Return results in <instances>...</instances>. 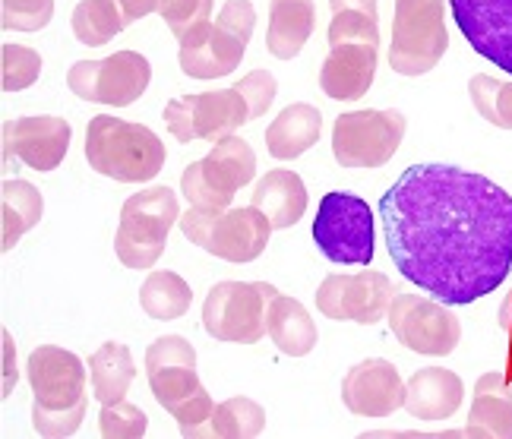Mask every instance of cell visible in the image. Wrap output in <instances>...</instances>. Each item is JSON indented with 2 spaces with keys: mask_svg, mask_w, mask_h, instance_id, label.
Returning a JSON list of instances; mask_svg holds the SVG:
<instances>
[{
  "mask_svg": "<svg viewBox=\"0 0 512 439\" xmlns=\"http://www.w3.org/2000/svg\"><path fill=\"white\" fill-rule=\"evenodd\" d=\"M266 329H269V338L275 342V348L288 357L310 354L317 348V338H320L304 304L294 301V297H285V294H275V301L269 304Z\"/></svg>",
  "mask_w": 512,
  "mask_h": 439,
  "instance_id": "484cf974",
  "label": "cell"
},
{
  "mask_svg": "<svg viewBox=\"0 0 512 439\" xmlns=\"http://www.w3.org/2000/svg\"><path fill=\"white\" fill-rule=\"evenodd\" d=\"M181 231L187 241L203 247L206 253L225 259V263H253L260 259L269 234L275 231L269 218L256 209H196L190 206L181 215Z\"/></svg>",
  "mask_w": 512,
  "mask_h": 439,
  "instance_id": "5b68a950",
  "label": "cell"
},
{
  "mask_svg": "<svg viewBox=\"0 0 512 439\" xmlns=\"http://www.w3.org/2000/svg\"><path fill=\"white\" fill-rule=\"evenodd\" d=\"M86 162L117 184H146L165 168V143L143 124L98 114L86 130Z\"/></svg>",
  "mask_w": 512,
  "mask_h": 439,
  "instance_id": "7a4b0ae2",
  "label": "cell"
},
{
  "mask_svg": "<svg viewBox=\"0 0 512 439\" xmlns=\"http://www.w3.org/2000/svg\"><path fill=\"white\" fill-rule=\"evenodd\" d=\"M117 4L124 7L127 23H136V19H143V16H149V13H159L162 0H117Z\"/></svg>",
  "mask_w": 512,
  "mask_h": 439,
  "instance_id": "60d3db41",
  "label": "cell"
},
{
  "mask_svg": "<svg viewBox=\"0 0 512 439\" xmlns=\"http://www.w3.org/2000/svg\"><path fill=\"white\" fill-rule=\"evenodd\" d=\"M42 76V54L26 45H4L0 48V86L4 92H23L35 86Z\"/></svg>",
  "mask_w": 512,
  "mask_h": 439,
  "instance_id": "d6a6232c",
  "label": "cell"
},
{
  "mask_svg": "<svg viewBox=\"0 0 512 439\" xmlns=\"http://www.w3.org/2000/svg\"><path fill=\"white\" fill-rule=\"evenodd\" d=\"M193 304V291L177 272H149V278L143 282L140 291V307L159 319V323H168V319H181Z\"/></svg>",
  "mask_w": 512,
  "mask_h": 439,
  "instance_id": "f546056e",
  "label": "cell"
},
{
  "mask_svg": "<svg viewBox=\"0 0 512 439\" xmlns=\"http://www.w3.org/2000/svg\"><path fill=\"white\" fill-rule=\"evenodd\" d=\"M256 29L250 0H228L219 19L181 38V70L193 79H219L241 67Z\"/></svg>",
  "mask_w": 512,
  "mask_h": 439,
  "instance_id": "3957f363",
  "label": "cell"
},
{
  "mask_svg": "<svg viewBox=\"0 0 512 439\" xmlns=\"http://www.w3.org/2000/svg\"><path fill=\"white\" fill-rule=\"evenodd\" d=\"M149 386H152L155 402L181 424V433L187 439L200 436V430L209 424V417L215 411V402L206 392V386L200 383V376H196V367H187V364L162 367L149 373Z\"/></svg>",
  "mask_w": 512,
  "mask_h": 439,
  "instance_id": "d6986e66",
  "label": "cell"
},
{
  "mask_svg": "<svg viewBox=\"0 0 512 439\" xmlns=\"http://www.w3.org/2000/svg\"><path fill=\"white\" fill-rule=\"evenodd\" d=\"M408 121L402 111H351L332 127V155L342 168H383L399 152Z\"/></svg>",
  "mask_w": 512,
  "mask_h": 439,
  "instance_id": "30bf717a",
  "label": "cell"
},
{
  "mask_svg": "<svg viewBox=\"0 0 512 439\" xmlns=\"http://www.w3.org/2000/svg\"><path fill=\"white\" fill-rule=\"evenodd\" d=\"M313 241L326 259L339 266H370L373 259V212L361 196L336 190L320 199L313 218Z\"/></svg>",
  "mask_w": 512,
  "mask_h": 439,
  "instance_id": "9c48e42d",
  "label": "cell"
},
{
  "mask_svg": "<svg viewBox=\"0 0 512 439\" xmlns=\"http://www.w3.org/2000/svg\"><path fill=\"white\" fill-rule=\"evenodd\" d=\"M399 291L383 272L364 269L358 275H326L317 291V307L336 323L373 326L389 313L392 297Z\"/></svg>",
  "mask_w": 512,
  "mask_h": 439,
  "instance_id": "5bb4252c",
  "label": "cell"
},
{
  "mask_svg": "<svg viewBox=\"0 0 512 439\" xmlns=\"http://www.w3.org/2000/svg\"><path fill=\"white\" fill-rule=\"evenodd\" d=\"M177 364H187V367H196V351L187 338L181 335H162L155 338L146 351V373H155L162 367H177Z\"/></svg>",
  "mask_w": 512,
  "mask_h": 439,
  "instance_id": "74e56055",
  "label": "cell"
},
{
  "mask_svg": "<svg viewBox=\"0 0 512 439\" xmlns=\"http://www.w3.org/2000/svg\"><path fill=\"white\" fill-rule=\"evenodd\" d=\"M54 0H0V26L16 32H38L51 23Z\"/></svg>",
  "mask_w": 512,
  "mask_h": 439,
  "instance_id": "8d00e7d4",
  "label": "cell"
},
{
  "mask_svg": "<svg viewBox=\"0 0 512 439\" xmlns=\"http://www.w3.org/2000/svg\"><path fill=\"white\" fill-rule=\"evenodd\" d=\"M83 417H86V405L70 408V411H48L42 405H32V427H35V433H42L48 439L73 436L80 430Z\"/></svg>",
  "mask_w": 512,
  "mask_h": 439,
  "instance_id": "ab89813d",
  "label": "cell"
},
{
  "mask_svg": "<svg viewBox=\"0 0 512 439\" xmlns=\"http://www.w3.org/2000/svg\"><path fill=\"white\" fill-rule=\"evenodd\" d=\"M465 433L481 439H512V389L506 373H484L475 383Z\"/></svg>",
  "mask_w": 512,
  "mask_h": 439,
  "instance_id": "7402d4cb",
  "label": "cell"
},
{
  "mask_svg": "<svg viewBox=\"0 0 512 439\" xmlns=\"http://www.w3.org/2000/svg\"><path fill=\"white\" fill-rule=\"evenodd\" d=\"M124 7L117 0H83L73 10V35L80 38V45L98 48L108 45L114 35H121L127 29Z\"/></svg>",
  "mask_w": 512,
  "mask_h": 439,
  "instance_id": "4dcf8cb0",
  "label": "cell"
},
{
  "mask_svg": "<svg viewBox=\"0 0 512 439\" xmlns=\"http://www.w3.org/2000/svg\"><path fill=\"white\" fill-rule=\"evenodd\" d=\"M471 105L478 108V114L487 124H494L500 130H512V83H500V79L478 73L468 83Z\"/></svg>",
  "mask_w": 512,
  "mask_h": 439,
  "instance_id": "1f68e13d",
  "label": "cell"
},
{
  "mask_svg": "<svg viewBox=\"0 0 512 439\" xmlns=\"http://www.w3.org/2000/svg\"><path fill=\"white\" fill-rule=\"evenodd\" d=\"M389 329L408 351L446 357L462 342V323L449 310L421 294H396L389 304Z\"/></svg>",
  "mask_w": 512,
  "mask_h": 439,
  "instance_id": "4fadbf2b",
  "label": "cell"
},
{
  "mask_svg": "<svg viewBox=\"0 0 512 439\" xmlns=\"http://www.w3.org/2000/svg\"><path fill=\"white\" fill-rule=\"evenodd\" d=\"M250 121V108L238 89L222 92H200V95H181L168 102L165 124L177 143H219L222 136H231L238 127Z\"/></svg>",
  "mask_w": 512,
  "mask_h": 439,
  "instance_id": "7c38bea8",
  "label": "cell"
},
{
  "mask_svg": "<svg viewBox=\"0 0 512 439\" xmlns=\"http://www.w3.org/2000/svg\"><path fill=\"white\" fill-rule=\"evenodd\" d=\"M152 67L143 54L117 51L102 61H76L67 73V86L76 98L98 105L127 108L149 89Z\"/></svg>",
  "mask_w": 512,
  "mask_h": 439,
  "instance_id": "8fae6325",
  "label": "cell"
},
{
  "mask_svg": "<svg viewBox=\"0 0 512 439\" xmlns=\"http://www.w3.org/2000/svg\"><path fill=\"white\" fill-rule=\"evenodd\" d=\"M29 386L35 405L48 411H70L89 405L86 395V364L73 351L42 345L29 354Z\"/></svg>",
  "mask_w": 512,
  "mask_h": 439,
  "instance_id": "9a60e30c",
  "label": "cell"
},
{
  "mask_svg": "<svg viewBox=\"0 0 512 439\" xmlns=\"http://www.w3.org/2000/svg\"><path fill=\"white\" fill-rule=\"evenodd\" d=\"M332 13L336 10H370L377 13V0H329Z\"/></svg>",
  "mask_w": 512,
  "mask_h": 439,
  "instance_id": "7bdbcfd3",
  "label": "cell"
},
{
  "mask_svg": "<svg viewBox=\"0 0 512 439\" xmlns=\"http://www.w3.org/2000/svg\"><path fill=\"white\" fill-rule=\"evenodd\" d=\"M73 130L64 117L29 114L4 124V158H16L32 171H54L67 158Z\"/></svg>",
  "mask_w": 512,
  "mask_h": 439,
  "instance_id": "e0dca14e",
  "label": "cell"
},
{
  "mask_svg": "<svg viewBox=\"0 0 512 439\" xmlns=\"http://www.w3.org/2000/svg\"><path fill=\"white\" fill-rule=\"evenodd\" d=\"M402 278L449 307L494 294L512 269V196L456 165H411L380 199Z\"/></svg>",
  "mask_w": 512,
  "mask_h": 439,
  "instance_id": "6da1fadb",
  "label": "cell"
},
{
  "mask_svg": "<svg viewBox=\"0 0 512 439\" xmlns=\"http://www.w3.org/2000/svg\"><path fill=\"white\" fill-rule=\"evenodd\" d=\"M377 45L373 42H348L329 48V57L320 70V86L332 102H358L373 86L377 76Z\"/></svg>",
  "mask_w": 512,
  "mask_h": 439,
  "instance_id": "ffe728a7",
  "label": "cell"
},
{
  "mask_svg": "<svg viewBox=\"0 0 512 439\" xmlns=\"http://www.w3.org/2000/svg\"><path fill=\"white\" fill-rule=\"evenodd\" d=\"M256 174V152L238 136H222L209 155L190 162L181 174V193L196 209H231L234 193Z\"/></svg>",
  "mask_w": 512,
  "mask_h": 439,
  "instance_id": "52a82bcc",
  "label": "cell"
},
{
  "mask_svg": "<svg viewBox=\"0 0 512 439\" xmlns=\"http://www.w3.org/2000/svg\"><path fill=\"white\" fill-rule=\"evenodd\" d=\"M89 376H92V395L102 405L121 402L130 392V383L136 376L130 348L121 342H105L92 357H89Z\"/></svg>",
  "mask_w": 512,
  "mask_h": 439,
  "instance_id": "83f0119b",
  "label": "cell"
},
{
  "mask_svg": "<svg viewBox=\"0 0 512 439\" xmlns=\"http://www.w3.org/2000/svg\"><path fill=\"white\" fill-rule=\"evenodd\" d=\"M45 215V199L29 181L0 184V250L10 253L26 231H32Z\"/></svg>",
  "mask_w": 512,
  "mask_h": 439,
  "instance_id": "4316f807",
  "label": "cell"
},
{
  "mask_svg": "<svg viewBox=\"0 0 512 439\" xmlns=\"http://www.w3.org/2000/svg\"><path fill=\"white\" fill-rule=\"evenodd\" d=\"M266 427V408L253 398H228V402L215 405L209 424L200 430L196 439H253Z\"/></svg>",
  "mask_w": 512,
  "mask_h": 439,
  "instance_id": "f1b7e54d",
  "label": "cell"
},
{
  "mask_svg": "<svg viewBox=\"0 0 512 439\" xmlns=\"http://www.w3.org/2000/svg\"><path fill=\"white\" fill-rule=\"evenodd\" d=\"M275 291L266 282H219L203 304V329L215 342L256 345L269 332L266 316Z\"/></svg>",
  "mask_w": 512,
  "mask_h": 439,
  "instance_id": "ba28073f",
  "label": "cell"
},
{
  "mask_svg": "<svg viewBox=\"0 0 512 439\" xmlns=\"http://www.w3.org/2000/svg\"><path fill=\"white\" fill-rule=\"evenodd\" d=\"M465 386L459 373L446 367H424L408 379L405 408L415 421H446L459 411Z\"/></svg>",
  "mask_w": 512,
  "mask_h": 439,
  "instance_id": "44dd1931",
  "label": "cell"
},
{
  "mask_svg": "<svg viewBox=\"0 0 512 439\" xmlns=\"http://www.w3.org/2000/svg\"><path fill=\"white\" fill-rule=\"evenodd\" d=\"M471 51L512 76V0H449Z\"/></svg>",
  "mask_w": 512,
  "mask_h": 439,
  "instance_id": "2e32d148",
  "label": "cell"
},
{
  "mask_svg": "<svg viewBox=\"0 0 512 439\" xmlns=\"http://www.w3.org/2000/svg\"><path fill=\"white\" fill-rule=\"evenodd\" d=\"M174 225H181V203L171 187L133 193L121 209V225L114 234L117 259L127 269H152L165 253L168 231Z\"/></svg>",
  "mask_w": 512,
  "mask_h": 439,
  "instance_id": "277c9868",
  "label": "cell"
},
{
  "mask_svg": "<svg viewBox=\"0 0 512 439\" xmlns=\"http://www.w3.org/2000/svg\"><path fill=\"white\" fill-rule=\"evenodd\" d=\"M212 7H215V0H162L159 13L177 42H181L190 32L212 23Z\"/></svg>",
  "mask_w": 512,
  "mask_h": 439,
  "instance_id": "d590c367",
  "label": "cell"
},
{
  "mask_svg": "<svg viewBox=\"0 0 512 439\" xmlns=\"http://www.w3.org/2000/svg\"><path fill=\"white\" fill-rule=\"evenodd\" d=\"M4 354H7V383H4V398L13 392V338L4 332Z\"/></svg>",
  "mask_w": 512,
  "mask_h": 439,
  "instance_id": "ee69618b",
  "label": "cell"
},
{
  "mask_svg": "<svg viewBox=\"0 0 512 439\" xmlns=\"http://www.w3.org/2000/svg\"><path fill=\"white\" fill-rule=\"evenodd\" d=\"M500 329H503L506 338H509V367H512V294H506V301H503V307H500ZM506 376L512 379V370H509Z\"/></svg>",
  "mask_w": 512,
  "mask_h": 439,
  "instance_id": "b9f144b4",
  "label": "cell"
},
{
  "mask_svg": "<svg viewBox=\"0 0 512 439\" xmlns=\"http://www.w3.org/2000/svg\"><path fill=\"white\" fill-rule=\"evenodd\" d=\"M449 48L446 0H396L389 67L402 76H424Z\"/></svg>",
  "mask_w": 512,
  "mask_h": 439,
  "instance_id": "8992f818",
  "label": "cell"
},
{
  "mask_svg": "<svg viewBox=\"0 0 512 439\" xmlns=\"http://www.w3.org/2000/svg\"><path fill=\"white\" fill-rule=\"evenodd\" d=\"M253 206L260 209L272 228H291L298 225L307 212V187L301 174L288 168H275L253 190Z\"/></svg>",
  "mask_w": 512,
  "mask_h": 439,
  "instance_id": "cb8c5ba5",
  "label": "cell"
},
{
  "mask_svg": "<svg viewBox=\"0 0 512 439\" xmlns=\"http://www.w3.org/2000/svg\"><path fill=\"white\" fill-rule=\"evenodd\" d=\"M405 392L408 383H402L396 364L383 361V357L354 364L342 379V402L358 417L396 414L399 408H405Z\"/></svg>",
  "mask_w": 512,
  "mask_h": 439,
  "instance_id": "ac0fdd59",
  "label": "cell"
},
{
  "mask_svg": "<svg viewBox=\"0 0 512 439\" xmlns=\"http://www.w3.org/2000/svg\"><path fill=\"white\" fill-rule=\"evenodd\" d=\"M313 26H317L313 0H269L266 51L279 61H291L310 42Z\"/></svg>",
  "mask_w": 512,
  "mask_h": 439,
  "instance_id": "603a6c76",
  "label": "cell"
},
{
  "mask_svg": "<svg viewBox=\"0 0 512 439\" xmlns=\"http://www.w3.org/2000/svg\"><path fill=\"white\" fill-rule=\"evenodd\" d=\"M146 427L149 417L143 414V408L130 405L127 398L102 405V414H98V433L105 439H140L146 436Z\"/></svg>",
  "mask_w": 512,
  "mask_h": 439,
  "instance_id": "e575fe53",
  "label": "cell"
},
{
  "mask_svg": "<svg viewBox=\"0 0 512 439\" xmlns=\"http://www.w3.org/2000/svg\"><path fill=\"white\" fill-rule=\"evenodd\" d=\"M323 133V114L313 105H288L266 130V149L279 162L304 155L320 143Z\"/></svg>",
  "mask_w": 512,
  "mask_h": 439,
  "instance_id": "d4e9b609",
  "label": "cell"
},
{
  "mask_svg": "<svg viewBox=\"0 0 512 439\" xmlns=\"http://www.w3.org/2000/svg\"><path fill=\"white\" fill-rule=\"evenodd\" d=\"M234 89L244 95V102L250 108V121H256V117H263L269 111V105L275 102L279 83H275V76L269 70H253L241 79V83H234Z\"/></svg>",
  "mask_w": 512,
  "mask_h": 439,
  "instance_id": "f35d334b",
  "label": "cell"
},
{
  "mask_svg": "<svg viewBox=\"0 0 512 439\" xmlns=\"http://www.w3.org/2000/svg\"><path fill=\"white\" fill-rule=\"evenodd\" d=\"M348 42L380 45V16L370 10H336L329 23V48Z\"/></svg>",
  "mask_w": 512,
  "mask_h": 439,
  "instance_id": "836d02e7",
  "label": "cell"
}]
</instances>
